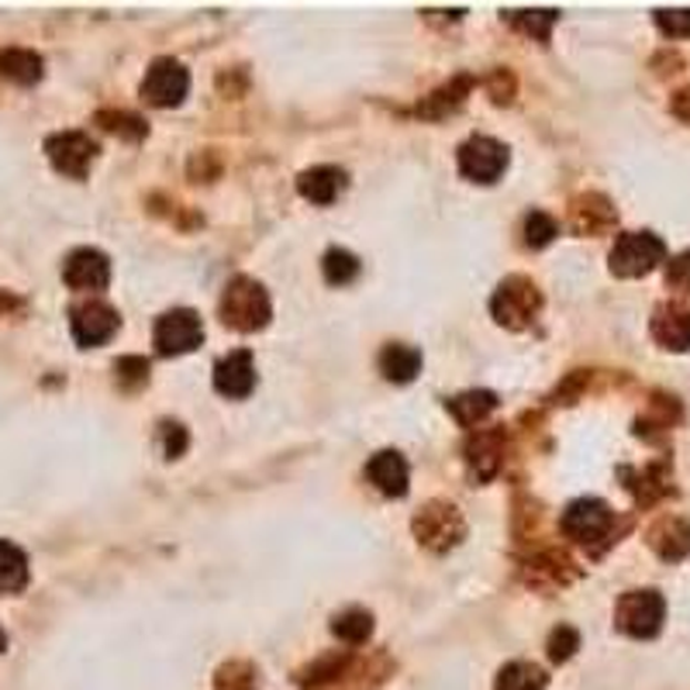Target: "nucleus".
Segmentation results:
<instances>
[{
  "label": "nucleus",
  "mask_w": 690,
  "mask_h": 690,
  "mask_svg": "<svg viewBox=\"0 0 690 690\" xmlns=\"http://www.w3.org/2000/svg\"><path fill=\"white\" fill-rule=\"evenodd\" d=\"M467 452H470V463H473V470H477L480 480L494 477L498 467H501V436L498 432H483V436H477L470 442Z\"/></svg>",
  "instance_id": "obj_23"
},
{
  "label": "nucleus",
  "mask_w": 690,
  "mask_h": 690,
  "mask_svg": "<svg viewBox=\"0 0 690 690\" xmlns=\"http://www.w3.org/2000/svg\"><path fill=\"white\" fill-rule=\"evenodd\" d=\"M152 342H156V352H159V356H183V352H193L197 346L204 342V321H201V314L190 311V308L167 311V314H162V318L156 321Z\"/></svg>",
  "instance_id": "obj_5"
},
{
  "label": "nucleus",
  "mask_w": 690,
  "mask_h": 690,
  "mask_svg": "<svg viewBox=\"0 0 690 690\" xmlns=\"http://www.w3.org/2000/svg\"><path fill=\"white\" fill-rule=\"evenodd\" d=\"M649 546L663 556V560H683L690 552V524L683 518H660L649 529Z\"/></svg>",
  "instance_id": "obj_16"
},
{
  "label": "nucleus",
  "mask_w": 690,
  "mask_h": 690,
  "mask_svg": "<svg viewBox=\"0 0 690 690\" xmlns=\"http://www.w3.org/2000/svg\"><path fill=\"white\" fill-rule=\"evenodd\" d=\"M214 387H218V393H224V398H249L256 387L252 352H246V349L228 352L214 367Z\"/></svg>",
  "instance_id": "obj_13"
},
{
  "label": "nucleus",
  "mask_w": 690,
  "mask_h": 690,
  "mask_svg": "<svg viewBox=\"0 0 690 690\" xmlns=\"http://www.w3.org/2000/svg\"><path fill=\"white\" fill-rule=\"evenodd\" d=\"M332 632H336L342 642H349V646L367 642V639H370V632H373V614H370V611H363V608H349V611L336 614V621H332Z\"/></svg>",
  "instance_id": "obj_24"
},
{
  "label": "nucleus",
  "mask_w": 690,
  "mask_h": 690,
  "mask_svg": "<svg viewBox=\"0 0 690 690\" xmlns=\"http://www.w3.org/2000/svg\"><path fill=\"white\" fill-rule=\"evenodd\" d=\"M542 308V293L536 290L532 280L524 277H511L498 287L494 301H490V311H494V318L504 324V328H524L532 324V318L539 314Z\"/></svg>",
  "instance_id": "obj_7"
},
{
  "label": "nucleus",
  "mask_w": 690,
  "mask_h": 690,
  "mask_svg": "<svg viewBox=\"0 0 690 690\" xmlns=\"http://www.w3.org/2000/svg\"><path fill=\"white\" fill-rule=\"evenodd\" d=\"M62 280L73 290H104L111 283V259L97 249H77L62 262Z\"/></svg>",
  "instance_id": "obj_12"
},
{
  "label": "nucleus",
  "mask_w": 690,
  "mask_h": 690,
  "mask_svg": "<svg viewBox=\"0 0 690 690\" xmlns=\"http://www.w3.org/2000/svg\"><path fill=\"white\" fill-rule=\"evenodd\" d=\"M298 190H301V197H308L311 204H332L336 197L346 190V173L339 167L304 170L301 180H298Z\"/></svg>",
  "instance_id": "obj_17"
},
{
  "label": "nucleus",
  "mask_w": 690,
  "mask_h": 690,
  "mask_svg": "<svg viewBox=\"0 0 690 690\" xmlns=\"http://www.w3.org/2000/svg\"><path fill=\"white\" fill-rule=\"evenodd\" d=\"M321 270H324V280L328 283H336V287H346L359 277V259L346 249H328L324 252V262H321Z\"/></svg>",
  "instance_id": "obj_26"
},
{
  "label": "nucleus",
  "mask_w": 690,
  "mask_h": 690,
  "mask_svg": "<svg viewBox=\"0 0 690 690\" xmlns=\"http://www.w3.org/2000/svg\"><path fill=\"white\" fill-rule=\"evenodd\" d=\"M673 114L680 121H690V87H683V90L673 93Z\"/></svg>",
  "instance_id": "obj_35"
},
{
  "label": "nucleus",
  "mask_w": 690,
  "mask_h": 690,
  "mask_svg": "<svg viewBox=\"0 0 690 690\" xmlns=\"http://www.w3.org/2000/svg\"><path fill=\"white\" fill-rule=\"evenodd\" d=\"M446 408L452 411V418L459 424H467V429H473L477 421H483L490 411L498 408V398L490 390H467V393H459V398L446 401Z\"/></svg>",
  "instance_id": "obj_20"
},
{
  "label": "nucleus",
  "mask_w": 690,
  "mask_h": 690,
  "mask_svg": "<svg viewBox=\"0 0 690 690\" xmlns=\"http://www.w3.org/2000/svg\"><path fill=\"white\" fill-rule=\"evenodd\" d=\"M508 170V149L498 139L477 136L459 146V173L477 183H494Z\"/></svg>",
  "instance_id": "obj_9"
},
{
  "label": "nucleus",
  "mask_w": 690,
  "mask_h": 690,
  "mask_svg": "<svg viewBox=\"0 0 690 690\" xmlns=\"http://www.w3.org/2000/svg\"><path fill=\"white\" fill-rule=\"evenodd\" d=\"M663 259H667V246H663L660 236H652V232H626V236H618V242L611 249V273L626 277V280H636V277L652 273Z\"/></svg>",
  "instance_id": "obj_2"
},
{
  "label": "nucleus",
  "mask_w": 690,
  "mask_h": 690,
  "mask_svg": "<svg viewBox=\"0 0 690 690\" xmlns=\"http://www.w3.org/2000/svg\"><path fill=\"white\" fill-rule=\"evenodd\" d=\"M190 90V73L177 59H156L142 80V97L152 108H173Z\"/></svg>",
  "instance_id": "obj_10"
},
{
  "label": "nucleus",
  "mask_w": 690,
  "mask_h": 690,
  "mask_svg": "<svg viewBox=\"0 0 690 690\" xmlns=\"http://www.w3.org/2000/svg\"><path fill=\"white\" fill-rule=\"evenodd\" d=\"M187 449V429L177 421H162V452H167L170 459L183 456Z\"/></svg>",
  "instance_id": "obj_34"
},
{
  "label": "nucleus",
  "mask_w": 690,
  "mask_h": 690,
  "mask_svg": "<svg viewBox=\"0 0 690 690\" xmlns=\"http://www.w3.org/2000/svg\"><path fill=\"white\" fill-rule=\"evenodd\" d=\"M0 77H8L18 87H31L42 80V59L28 49H4L0 52Z\"/></svg>",
  "instance_id": "obj_19"
},
{
  "label": "nucleus",
  "mask_w": 690,
  "mask_h": 690,
  "mask_svg": "<svg viewBox=\"0 0 690 690\" xmlns=\"http://www.w3.org/2000/svg\"><path fill=\"white\" fill-rule=\"evenodd\" d=\"M4 649H8V632L0 629V652H4Z\"/></svg>",
  "instance_id": "obj_36"
},
{
  "label": "nucleus",
  "mask_w": 690,
  "mask_h": 690,
  "mask_svg": "<svg viewBox=\"0 0 690 690\" xmlns=\"http://www.w3.org/2000/svg\"><path fill=\"white\" fill-rule=\"evenodd\" d=\"M97 121H104V128L108 131H114V136H124V139H142L146 136V121L142 118H136V114H124V111H104Z\"/></svg>",
  "instance_id": "obj_29"
},
{
  "label": "nucleus",
  "mask_w": 690,
  "mask_h": 690,
  "mask_svg": "<svg viewBox=\"0 0 690 690\" xmlns=\"http://www.w3.org/2000/svg\"><path fill=\"white\" fill-rule=\"evenodd\" d=\"M556 236H560V224H556V218H549L546 211H532L529 218H524V246L542 249Z\"/></svg>",
  "instance_id": "obj_28"
},
{
  "label": "nucleus",
  "mask_w": 690,
  "mask_h": 690,
  "mask_svg": "<svg viewBox=\"0 0 690 690\" xmlns=\"http://www.w3.org/2000/svg\"><path fill=\"white\" fill-rule=\"evenodd\" d=\"M560 11H508V21L514 28H521L524 36H536V39H549V28L556 24Z\"/></svg>",
  "instance_id": "obj_27"
},
{
  "label": "nucleus",
  "mask_w": 690,
  "mask_h": 690,
  "mask_svg": "<svg viewBox=\"0 0 690 690\" xmlns=\"http://www.w3.org/2000/svg\"><path fill=\"white\" fill-rule=\"evenodd\" d=\"M270 314H273L270 298H267V290H262L256 280L236 277L232 283L224 287V293H221V321L228 328H236V332H259V328H267Z\"/></svg>",
  "instance_id": "obj_1"
},
{
  "label": "nucleus",
  "mask_w": 690,
  "mask_h": 690,
  "mask_svg": "<svg viewBox=\"0 0 690 690\" xmlns=\"http://www.w3.org/2000/svg\"><path fill=\"white\" fill-rule=\"evenodd\" d=\"M421 370V352L411 346H387L380 352V373L393 383H408Z\"/></svg>",
  "instance_id": "obj_21"
},
{
  "label": "nucleus",
  "mask_w": 690,
  "mask_h": 690,
  "mask_svg": "<svg viewBox=\"0 0 690 690\" xmlns=\"http://www.w3.org/2000/svg\"><path fill=\"white\" fill-rule=\"evenodd\" d=\"M70 328H73V339L83 349H90V346H104L121 328V318L104 301H87V304H77L70 311Z\"/></svg>",
  "instance_id": "obj_11"
},
{
  "label": "nucleus",
  "mask_w": 690,
  "mask_h": 690,
  "mask_svg": "<svg viewBox=\"0 0 690 690\" xmlns=\"http://www.w3.org/2000/svg\"><path fill=\"white\" fill-rule=\"evenodd\" d=\"M652 339L670 352H687L690 349V311L680 304H660L652 311Z\"/></svg>",
  "instance_id": "obj_14"
},
{
  "label": "nucleus",
  "mask_w": 690,
  "mask_h": 690,
  "mask_svg": "<svg viewBox=\"0 0 690 690\" xmlns=\"http://www.w3.org/2000/svg\"><path fill=\"white\" fill-rule=\"evenodd\" d=\"M663 618H667V601L656 590H629L614 608L618 629L632 639H652L663 629Z\"/></svg>",
  "instance_id": "obj_4"
},
{
  "label": "nucleus",
  "mask_w": 690,
  "mask_h": 690,
  "mask_svg": "<svg viewBox=\"0 0 690 690\" xmlns=\"http://www.w3.org/2000/svg\"><path fill=\"white\" fill-rule=\"evenodd\" d=\"M46 152H49V162L62 177L83 180L97 159V142L90 136H83V131H59V136L46 139Z\"/></svg>",
  "instance_id": "obj_8"
},
{
  "label": "nucleus",
  "mask_w": 690,
  "mask_h": 690,
  "mask_svg": "<svg viewBox=\"0 0 690 690\" xmlns=\"http://www.w3.org/2000/svg\"><path fill=\"white\" fill-rule=\"evenodd\" d=\"M498 690H546V673L536 663H508L498 677Z\"/></svg>",
  "instance_id": "obj_25"
},
{
  "label": "nucleus",
  "mask_w": 690,
  "mask_h": 690,
  "mask_svg": "<svg viewBox=\"0 0 690 690\" xmlns=\"http://www.w3.org/2000/svg\"><path fill=\"white\" fill-rule=\"evenodd\" d=\"M463 532H467L463 514L446 501H432L414 514V536H418L421 546H429L432 552L452 549L459 539H463Z\"/></svg>",
  "instance_id": "obj_6"
},
{
  "label": "nucleus",
  "mask_w": 690,
  "mask_h": 690,
  "mask_svg": "<svg viewBox=\"0 0 690 690\" xmlns=\"http://www.w3.org/2000/svg\"><path fill=\"white\" fill-rule=\"evenodd\" d=\"M367 477L387 498H404L408 494V463H404L401 452H393V449L377 452L367 463Z\"/></svg>",
  "instance_id": "obj_15"
},
{
  "label": "nucleus",
  "mask_w": 690,
  "mask_h": 690,
  "mask_svg": "<svg viewBox=\"0 0 690 690\" xmlns=\"http://www.w3.org/2000/svg\"><path fill=\"white\" fill-rule=\"evenodd\" d=\"M656 24H660V31L670 39H690V8L656 11Z\"/></svg>",
  "instance_id": "obj_31"
},
{
  "label": "nucleus",
  "mask_w": 690,
  "mask_h": 690,
  "mask_svg": "<svg viewBox=\"0 0 690 690\" xmlns=\"http://www.w3.org/2000/svg\"><path fill=\"white\" fill-rule=\"evenodd\" d=\"M24 583H28V556L14 542L0 539V594H18Z\"/></svg>",
  "instance_id": "obj_22"
},
{
  "label": "nucleus",
  "mask_w": 690,
  "mask_h": 690,
  "mask_svg": "<svg viewBox=\"0 0 690 690\" xmlns=\"http://www.w3.org/2000/svg\"><path fill=\"white\" fill-rule=\"evenodd\" d=\"M570 214H573V228H577V232H587V236H598V232H604V228L614 224V208L604 201V197H598V193L580 197Z\"/></svg>",
  "instance_id": "obj_18"
},
{
  "label": "nucleus",
  "mask_w": 690,
  "mask_h": 690,
  "mask_svg": "<svg viewBox=\"0 0 690 690\" xmlns=\"http://www.w3.org/2000/svg\"><path fill=\"white\" fill-rule=\"evenodd\" d=\"M114 373H118V383L131 390V387H142L149 380V363L139 356H124V359H118Z\"/></svg>",
  "instance_id": "obj_32"
},
{
  "label": "nucleus",
  "mask_w": 690,
  "mask_h": 690,
  "mask_svg": "<svg viewBox=\"0 0 690 690\" xmlns=\"http://www.w3.org/2000/svg\"><path fill=\"white\" fill-rule=\"evenodd\" d=\"M614 511L598 498H580L563 511V532L583 549H601V542L611 539Z\"/></svg>",
  "instance_id": "obj_3"
},
{
  "label": "nucleus",
  "mask_w": 690,
  "mask_h": 690,
  "mask_svg": "<svg viewBox=\"0 0 690 690\" xmlns=\"http://www.w3.org/2000/svg\"><path fill=\"white\" fill-rule=\"evenodd\" d=\"M667 283L690 298V252H680L677 259L667 262Z\"/></svg>",
  "instance_id": "obj_33"
},
{
  "label": "nucleus",
  "mask_w": 690,
  "mask_h": 690,
  "mask_svg": "<svg viewBox=\"0 0 690 690\" xmlns=\"http://www.w3.org/2000/svg\"><path fill=\"white\" fill-rule=\"evenodd\" d=\"M577 649H580V636L570 626H560V629L549 636V660L552 663H567Z\"/></svg>",
  "instance_id": "obj_30"
}]
</instances>
